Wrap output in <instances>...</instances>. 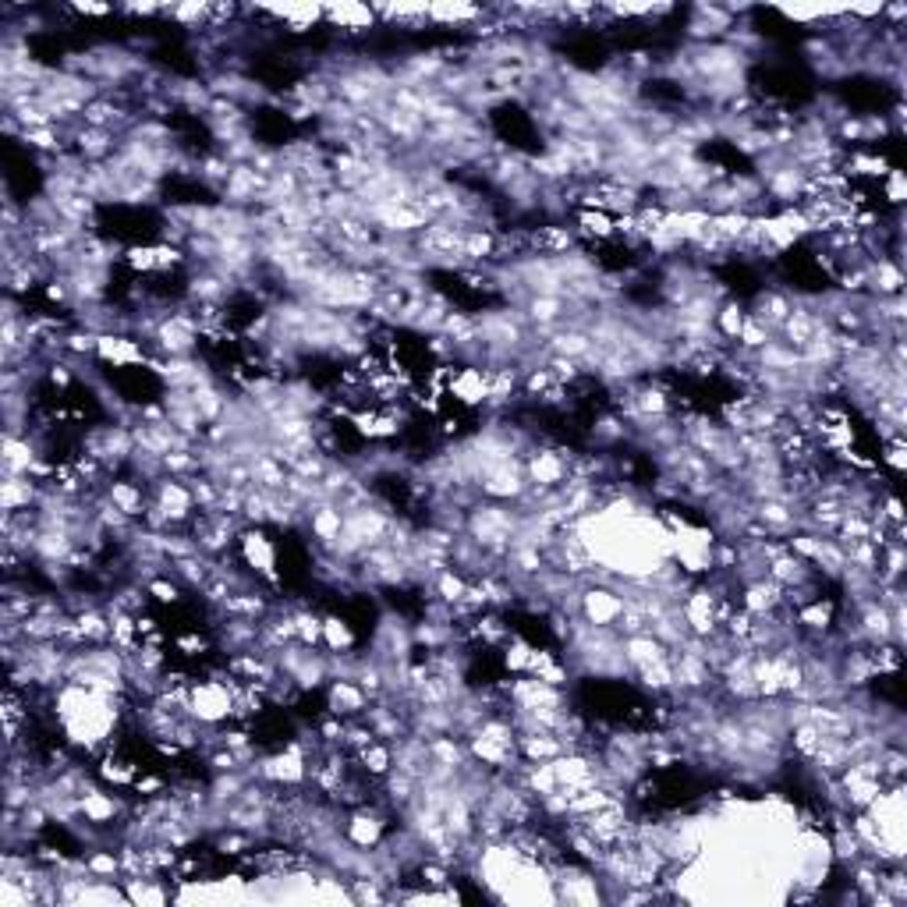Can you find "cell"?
<instances>
[{
    "label": "cell",
    "mask_w": 907,
    "mask_h": 907,
    "mask_svg": "<svg viewBox=\"0 0 907 907\" xmlns=\"http://www.w3.org/2000/svg\"><path fill=\"white\" fill-rule=\"evenodd\" d=\"M188 716L206 727H220L234 716V691L220 681L217 674L206 677V681H192L188 691Z\"/></svg>",
    "instance_id": "1"
},
{
    "label": "cell",
    "mask_w": 907,
    "mask_h": 907,
    "mask_svg": "<svg viewBox=\"0 0 907 907\" xmlns=\"http://www.w3.org/2000/svg\"><path fill=\"white\" fill-rule=\"evenodd\" d=\"M238 553H241V564H245V571H252L256 578H263V582L277 585V550H273V543L266 539L263 525H245L238 535Z\"/></svg>",
    "instance_id": "2"
},
{
    "label": "cell",
    "mask_w": 907,
    "mask_h": 907,
    "mask_svg": "<svg viewBox=\"0 0 907 907\" xmlns=\"http://www.w3.org/2000/svg\"><path fill=\"white\" fill-rule=\"evenodd\" d=\"M624 613V596L613 585H582V621L592 628H613Z\"/></svg>",
    "instance_id": "3"
},
{
    "label": "cell",
    "mask_w": 907,
    "mask_h": 907,
    "mask_svg": "<svg viewBox=\"0 0 907 907\" xmlns=\"http://www.w3.org/2000/svg\"><path fill=\"white\" fill-rule=\"evenodd\" d=\"M323 691H326V713L341 716V720H358V716H365V709L373 706V698L365 695L362 684L348 681V677H334Z\"/></svg>",
    "instance_id": "4"
},
{
    "label": "cell",
    "mask_w": 907,
    "mask_h": 907,
    "mask_svg": "<svg viewBox=\"0 0 907 907\" xmlns=\"http://www.w3.org/2000/svg\"><path fill=\"white\" fill-rule=\"evenodd\" d=\"M323 22L334 25L341 32H365V29H376V15H373V4H351V0H341V4H323Z\"/></svg>",
    "instance_id": "5"
},
{
    "label": "cell",
    "mask_w": 907,
    "mask_h": 907,
    "mask_svg": "<svg viewBox=\"0 0 907 907\" xmlns=\"http://www.w3.org/2000/svg\"><path fill=\"white\" fill-rule=\"evenodd\" d=\"M256 11L273 22H284L287 32H309L323 22V4H266Z\"/></svg>",
    "instance_id": "6"
},
{
    "label": "cell",
    "mask_w": 907,
    "mask_h": 907,
    "mask_svg": "<svg viewBox=\"0 0 907 907\" xmlns=\"http://www.w3.org/2000/svg\"><path fill=\"white\" fill-rule=\"evenodd\" d=\"M621 649H624V659H628L631 667V681H635L638 670L652 667V663H659V659H667L670 649L659 638H652L649 631H642V635H631V638H621Z\"/></svg>",
    "instance_id": "7"
},
{
    "label": "cell",
    "mask_w": 907,
    "mask_h": 907,
    "mask_svg": "<svg viewBox=\"0 0 907 907\" xmlns=\"http://www.w3.org/2000/svg\"><path fill=\"white\" fill-rule=\"evenodd\" d=\"M564 752V741L553 730H521L518 734V759L525 762H553Z\"/></svg>",
    "instance_id": "8"
},
{
    "label": "cell",
    "mask_w": 907,
    "mask_h": 907,
    "mask_svg": "<svg viewBox=\"0 0 907 907\" xmlns=\"http://www.w3.org/2000/svg\"><path fill=\"white\" fill-rule=\"evenodd\" d=\"M783 606V589L773 578H759V582L741 585V610H748L752 617H766V613L780 610Z\"/></svg>",
    "instance_id": "9"
},
{
    "label": "cell",
    "mask_w": 907,
    "mask_h": 907,
    "mask_svg": "<svg viewBox=\"0 0 907 907\" xmlns=\"http://www.w3.org/2000/svg\"><path fill=\"white\" fill-rule=\"evenodd\" d=\"M482 15L486 8H475V4H429V25L436 29H475Z\"/></svg>",
    "instance_id": "10"
},
{
    "label": "cell",
    "mask_w": 907,
    "mask_h": 907,
    "mask_svg": "<svg viewBox=\"0 0 907 907\" xmlns=\"http://www.w3.org/2000/svg\"><path fill=\"white\" fill-rule=\"evenodd\" d=\"M163 18H171L178 29H188V32H210L213 4H210V0H188V4H171V8L163 11Z\"/></svg>",
    "instance_id": "11"
},
{
    "label": "cell",
    "mask_w": 907,
    "mask_h": 907,
    "mask_svg": "<svg viewBox=\"0 0 907 907\" xmlns=\"http://www.w3.org/2000/svg\"><path fill=\"white\" fill-rule=\"evenodd\" d=\"M748 319V309L741 298H723L720 305H716V316H713V330L723 337L727 344H737V334H741V326H745Z\"/></svg>",
    "instance_id": "12"
},
{
    "label": "cell",
    "mask_w": 907,
    "mask_h": 907,
    "mask_svg": "<svg viewBox=\"0 0 907 907\" xmlns=\"http://www.w3.org/2000/svg\"><path fill=\"white\" fill-rule=\"evenodd\" d=\"M355 645H358L355 628H351L344 617H337V613H326L323 617V649L326 652H355Z\"/></svg>",
    "instance_id": "13"
},
{
    "label": "cell",
    "mask_w": 907,
    "mask_h": 907,
    "mask_svg": "<svg viewBox=\"0 0 907 907\" xmlns=\"http://www.w3.org/2000/svg\"><path fill=\"white\" fill-rule=\"evenodd\" d=\"M528 659H532V645L525 642L521 635H507V642H504V667L511 670V674H525L528 670Z\"/></svg>",
    "instance_id": "14"
},
{
    "label": "cell",
    "mask_w": 907,
    "mask_h": 907,
    "mask_svg": "<svg viewBox=\"0 0 907 907\" xmlns=\"http://www.w3.org/2000/svg\"><path fill=\"white\" fill-rule=\"evenodd\" d=\"M879 192L890 199L893 210H904V171H900V167H890V174L879 181Z\"/></svg>",
    "instance_id": "15"
},
{
    "label": "cell",
    "mask_w": 907,
    "mask_h": 907,
    "mask_svg": "<svg viewBox=\"0 0 907 907\" xmlns=\"http://www.w3.org/2000/svg\"><path fill=\"white\" fill-rule=\"evenodd\" d=\"M879 461H883L886 468H890L893 475H900L907 468V454H904V436L900 440H890L883 443V454H879Z\"/></svg>",
    "instance_id": "16"
},
{
    "label": "cell",
    "mask_w": 907,
    "mask_h": 907,
    "mask_svg": "<svg viewBox=\"0 0 907 907\" xmlns=\"http://www.w3.org/2000/svg\"><path fill=\"white\" fill-rule=\"evenodd\" d=\"M71 15H82V18H107L114 15V8L110 4H71Z\"/></svg>",
    "instance_id": "17"
},
{
    "label": "cell",
    "mask_w": 907,
    "mask_h": 907,
    "mask_svg": "<svg viewBox=\"0 0 907 907\" xmlns=\"http://www.w3.org/2000/svg\"><path fill=\"white\" fill-rule=\"evenodd\" d=\"M125 15H135V18H156V15H163V4H125Z\"/></svg>",
    "instance_id": "18"
},
{
    "label": "cell",
    "mask_w": 907,
    "mask_h": 907,
    "mask_svg": "<svg viewBox=\"0 0 907 907\" xmlns=\"http://www.w3.org/2000/svg\"><path fill=\"white\" fill-rule=\"evenodd\" d=\"M178 649L185 652V656H202V652H206V642H202L199 635H181L178 638Z\"/></svg>",
    "instance_id": "19"
}]
</instances>
